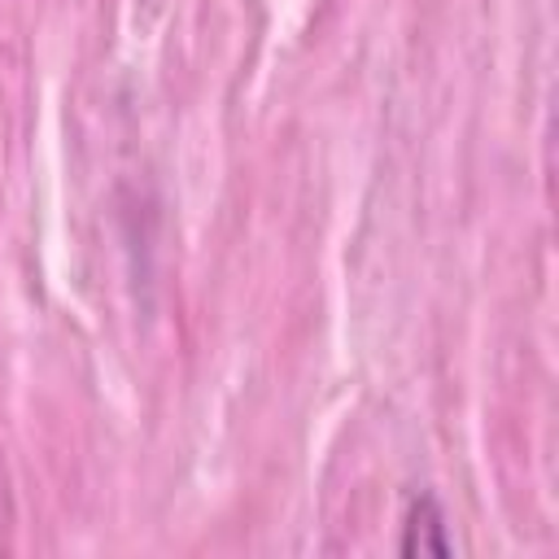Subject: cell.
Wrapping results in <instances>:
<instances>
[{
  "instance_id": "6da1fadb",
  "label": "cell",
  "mask_w": 559,
  "mask_h": 559,
  "mask_svg": "<svg viewBox=\"0 0 559 559\" xmlns=\"http://www.w3.org/2000/svg\"><path fill=\"white\" fill-rule=\"evenodd\" d=\"M397 550H402L406 559H424V555L450 559V555H454L450 533H445V511H441V502H437L432 493L411 498V507H406V515H402V542H397Z\"/></svg>"
},
{
  "instance_id": "7a4b0ae2",
  "label": "cell",
  "mask_w": 559,
  "mask_h": 559,
  "mask_svg": "<svg viewBox=\"0 0 559 559\" xmlns=\"http://www.w3.org/2000/svg\"><path fill=\"white\" fill-rule=\"evenodd\" d=\"M9 542H13V485H9V467L0 450V550H9Z\"/></svg>"
}]
</instances>
